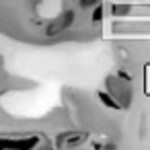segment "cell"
<instances>
[{
	"instance_id": "cell-2",
	"label": "cell",
	"mask_w": 150,
	"mask_h": 150,
	"mask_svg": "<svg viewBox=\"0 0 150 150\" xmlns=\"http://www.w3.org/2000/svg\"><path fill=\"white\" fill-rule=\"evenodd\" d=\"M86 132H70V134H62L60 136V140H58V144L60 146H64V148H68V146H78V144H82L84 140H86Z\"/></svg>"
},
{
	"instance_id": "cell-4",
	"label": "cell",
	"mask_w": 150,
	"mask_h": 150,
	"mask_svg": "<svg viewBox=\"0 0 150 150\" xmlns=\"http://www.w3.org/2000/svg\"><path fill=\"white\" fill-rule=\"evenodd\" d=\"M74 2H76L80 8H88V6H95L99 0H74Z\"/></svg>"
},
{
	"instance_id": "cell-3",
	"label": "cell",
	"mask_w": 150,
	"mask_h": 150,
	"mask_svg": "<svg viewBox=\"0 0 150 150\" xmlns=\"http://www.w3.org/2000/svg\"><path fill=\"white\" fill-rule=\"evenodd\" d=\"M99 99H101L103 105H107V107H111V109H121V103H117L109 93H99Z\"/></svg>"
},
{
	"instance_id": "cell-5",
	"label": "cell",
	"mask_w": 150,
	"mask_h": 150,
	"mask_svg": "<svg viewBox=\"0 0 150 150\" xmlns=\"http://www.w3.org/2000/svg\"><path fill=\"white\" fill-rule=\"evenodd\" d=\"M103 13H105V8H103V6L99 4V6L95 8V13H93V21H95V23H97V21H101V17H103Z\"/></svg>"
},
{
	"instance_id": "cell-1",
	"label": "cell",
	"mask_w": 150,
	"mask_h": 150,
	"mask_svg": "<svg viewBox=\"0 0 150 150\" xmlns=\"http://www.w3.org/2000/svg\"><path fill=\"white\" fill-rule=\"evenodd\" d=\"M74 19H76V13L74 11H66L60 19H56L50 27H47V31H45V35L47 37H54V35H60L62 31H66L72 23H74Z\"/></svg>"
}]
</instances>
